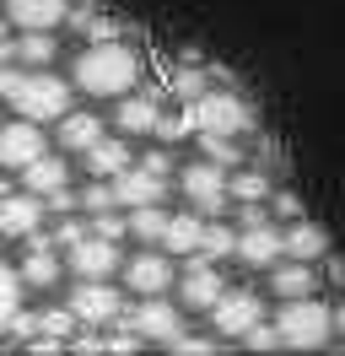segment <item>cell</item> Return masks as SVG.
Here are the masks:
<instances>
[{
	"label": "cell",
	"mask_w": 345,
	"mask_h": 356,
	"mask_svg": "<svg viewBox=\"0 0 345 356\" xmlns=\"http://www.w3.org/2000/svg\"><path fill=\"white\" fill-rule=\"evenodd\" d=\"M135 81H141V54L119 38H97L76 60V87L92 92V97H125Z\"/></svg>",
	"instance_id": "obj_1"
},
{
	"label": "cell",
	"mask_w": 345,
	"mask_h": 356,
	"mask_svg": "<svg viewBox=\"0 0 345 356\" xmlns=\"http://www.w3.org/2000/svg\"><path fill=\"white\" fill-rule=\"evenodd\" d=\"M0 97L22 113V119H60L70 108V87H65L60 76H49V70H0Z\"/></svg>",
	"instance_id": "obj_2"
},
{
	"label": "cell",
	"mask_w": 345,
	"mask_h": 356,
	"mask_svg": "<svg viewBox=\"0 0 345 356\" xmlns=\"http://www.w3.org/2000/svg\"><path fill=\"white\" fill-rule=\"evenodd\" d=\"M275 334H280V346H291V351H319L335 334V313L323 302H313V297H286V308L275 318Z\"/></svg>",
	"instance_id": "obj_3"
},
{
	"label": "cell",
	"mask_w": 345,
	"mask_h": 356,
	"mask_svg": "<svg viewBox=\"0 0 345 356\" xmlns=\"http://www.w3.org/2000/svg\"><path fill=\"white\" fill-rule=\"evenodd\" d=\"M184 119H189V130H200V135H243L254 124V108H248L237 92H200V97H189Z\"/></svg>",
	"instance_id": "obj_4"
},
{
	"label": "cell",
	"mask_w": 345,
	"mask_h": 356,
	"mask_svg": "<svg viewBox=\"0 0 345 356\" xmlns=\"http://www.w3.org/2000/svg\"><path fill=\"white\" fill-rule=\"evenodd\" d=\"M70 270L81 275V281H108L113 270H119V243L113 238H97V232H86L70 243Z\"/></svg>",
	"instance_id": "obj_5"
},
{
	"label": "cell",
	"mask_w": 345,
	"mask_h": 356,
	"mask_svg": "<svg viewBox=\"0 0 345 356\" xmlns=\"http://www.w3.org/2000/svg\"><path fill=\"white\" fill-rule=\"evenodd\" d=\"M211 324L216 334H243L248 324H259V297L243 286H221V297L211 302Z\"/></svg>",
	"instance_id": "obj_6"
},
{
	"label": "cell",
	"mask_w": 345,
	"mask_h": 356,
	"mask_svg": "<svg viewBox=\"0 0 345 356\" xmlns=\"http://www.w3.org/2000/svg\"><path fill=\"white\" fill-rule=\"evenodd\" d=\"M33 156H43V130L33 124V119H11L6 130H0V168H11V173H22Z\"/></svg>",
	"instance_id": "obj_7"
},
{
	"label": "cell",
	"mask_w": 345,
	"mask_h": 356,
	"mask_svg": "<svg viewBox=\"0 0 345 356\" xmlns=\"http://www.w3.org/2000/svg\"><path fill=\"white\" fill-rule=\"evenodd\" d=\"M184 195L194 200V211L216 216V211L227 205V173H221V168H216L211 156H205V162H194L189 173H184Z\"/></svg>",
	"instance_id": "obj_8"
},
{
	"label": "cell",
	"mask_w": 345,
	"mask_h": 356,
	"mask_svg": "<svg viewBox=\"0 0 345 356\" xmlns=\"http://www.w3.org/2000/svg\"><path fill=\"white\" fill-rule=\"evenodd\" d=\"M70 318L76 324H108V318H119V291H108V281H81L70 291Z\"/></svg>",
	"instance_id": "obj_9"
},
{
	"label": "cell",
	"mask_w": 345,
	"mask_h": 356,
	"mask_svg": "<svg viewBox=\"0 0 345 356\" xmlns=\"http://www.w3.org/2000/svg\"><path fill=\"white\" fill-rule=\"evenodd\" d=\"M162 195H168V178L151 173V168L113 173V205H162Z\"/></svg>",
	"instance_id": "obj_10"
},
{
	"label": "cell",
	"mask_w": 345,
	"mask_h": 356,
	"mask_svg": "<svg viewBox=\"0 0 345 356\" xmlns=\"http://www.w3.org/2000/svg\"><path fill=\"white\" fill-rule=\"evenodd\" d=\"M43 222V200L38 195H0V238H33Z\"/></svg>",
	"instance_id": "obj_11"
},
{
	"label": "cell",
	"mask_w": 345,
	"mask_h": 356,
	"mask_svg": "<svg viewBox=\"0 0 345 356\" xmlns=\"http://www.w3.org/2000/svg\"><path fill=\"white\" fill-rule=\"evenodd\" d=\"M232 254L243 259V265H275V259L286 254V248H280V232H275L270 222H248L243 232H237Z\"/></svg>",
	"instance_id": "obj_12"
},
{
	"label": "cell",
	"mask_w": 345,
	"mask_h": 356,
	"mask_svg": "<svg viewBox=\"0 0 345 356\" xmlns=\"http://www.w3.org/2000/svg\"><path fill=\"white\" fill-rule=\"evenodd\" d=\"M178 297H184V308H211L216 297H221V270L216 259H194L184 270V281H178Z\"/></svg>",
	"instance_id": "obj_13"
},
{
	"label": "cell",
	"mask_w": 345,
	"mask_h": 356,
	"mask_svg": "<svg viewBox=\"0 0 345 356\" xmlns=\"http://www.w3.org/2000/svg\"><path fill=\"white\" fill-rule=\"evenodd\" d=\"M65 11H70V0H11L6 6V17H11V27H38V33H49V27L65 22Z\"/></svg>",
	"instance_id": "obj_14"
},
{
	"label": "cell",
	"mask_w": 345,
	"mask_h": 356,
	"mask_svg": "<svg viewBox=\"0 0 345 356\" xmlns=\"http://www.w3.org/2000/svg\"><path fill=\"white\" fill-rule=\"evenodd\" d=\"M125 281H129V291H141V297H162V291L172 286V265L162 254H141V259H129Z\"/></svg>",
	"instance_id": "obj_15"
},
{
	"label": "cell",
	"mask_w": 345,
	"mask_h": 356,
	"mask_svg": "<svg viewBox=\"0 0 345 356\" xmlns=\"http://www.w3.org/2000/svg\"><path fill=\"white\" fill-rule=\"evenodd\" d=\"M178 330H184L178 308H168L162 297H146V302H141V313H135V334H151V340H162V346H168Z\"/></svg>",
	"instance_id": "obj_16"
},
{
	"label": "cell",
	"mask_w": 345,
	"mask_h": 356,
	"mask_svg": "<svg viewBox=\"0 0 345 356\" xmlns=\"http://www.w3.org/2000/svg\"><path fill=\"white\" fill-rule=\"evenodd\" d=\"M280 248H286L291 259H307V265H313V259H323V254H329V232H323L319 222H302V216H297V227L280 238Z\"/></svg>",
	"instance_id": "obj_17"
},
{
	"label": "cell",
	"mask_w": 345,
	"mask_h": 356,
	"mask_svg": "<svg viewBox=\"0 0 345 356\" xmlns=\"http://www.w3.org/2000/svg\"><path fill=\"white\" fill-rule=\"evenodd\" d=\"M22 184H27V195H38V200H49L54 189H65V162L60 156H33L27 168H22Z\"/></svg>",
	"instance_id": "obj_18"
},
{
	"label": "cell",
	"mask_w": 345,
	"mask_h": 356,
	"mask_svg": "<svg viewBox=\"0 0 345 356\" xmlns=\"http://www.w3.org/2000/svg\"><path fill=\"white\" fill-rule=\"evenodd\" d=\"M81 156H86V173H92V178H113V173H125V168H129V146H125V140H103V135H97Z\"/></svg>",
	"instance_id": "obj_19"
},
{
	"label": "cell",
	"mask_w": 345,
	"mask_h": 356,
	"mask_svg": "<svg viewBox=\"0 0 345 356\" xmlns=\"http://www.w3.org/2000/svg\"><path fill=\"white\" fill-rule=\"evenodd\" d=\"M22 281L27 286H54L60 281V254H54V243H43L38 232H33V254L22 259Z\"/></svg>",
	"instance_id": "obj_20"
},
{
	"label": "cell",
	"mask_w": 345,
	"mask_h": 356,
	"mask_svg": "<svg viewBox=\"0 0 345 356\" xmlns=\"http://www.w3.org/2000/svg\"><path fill=\"white\" fill-rule=\"evenodd\" d=\"M97 135H103V119H97V113H70V108L60 113V146L65 152H86Z\"/></svg>",
	"instance_id": "obj_21"
},
{
	"label": "cell",
	"mask_w": 345,
	"mask_h": 356,
	"mask_svg": "<svg viewBox=\"0 0 345 356\" xmlns=\"http://www.w3.org/2000/svg\"><path fill=\"white\" fill-rule=\"evenodd\" d=\"M157 97H129L125 92V103H119V130L125 135H151L157 130Z\"/></svg>",
	"instance_id": "obj_22"
},
{
	"label": "cell",
	"mask_w": 345,
	"mask_h": 356,
	"mask_svg": "<svg viewBox=\"0 0 345 356\" xmlns=\"http://www.w3.org/2000/svg\"><path fill=\"white\" fill-rule=\"evenodd\" d=\"M200 216H194V211H184V216H168V227H162V238H157V243L162 248H172V254H194V248H200Z\"/></svg>",
	"instance_id": "obj_23"
},
{
	"label": "cell",
	"mask_w": 345,
	"mask_h": 356,
	"mask_svg": "<svg viewBox=\"0 0 345 356\" xmlns=\"http://www.w3.org/2000/svg\"><path fill=\"white\" fill-rule=\"evenodd\" d=\"M275 291H280V297H313V291H319V275L307 270V259L280 265V270H275Z\"/></svg>",
	"instance_id": "obj_24"
},
{
	"label": "cell",
	"mask_w": 345,
	"mask_h": 356,
	"mask_svg": "<svg viewBox=\"0 0 345 356\" xmlns=\"http://www.w3.org/2000/svg\"><path fill=\"white\" fill-rule=\"evenodd\" d=\"M129 211H135V216H129L125 227L141 238V243H157V238H162V227H168V211H162V205H129Z\"/></svg>",
	"instance_id": "obj_25"
},
{
	"label": "cell",
	"mask_w": 345,
	"mask_h": 356,
	"mask_svg": "<svg viewBox=\"0 0 345 356\" xmlns=\"http://www.w3.org/2000/svg\"><path fill=\"white\" fill-rule=\"evenodd\" d=\"M11 54H17V60H27V65H49V60H54V38H49V33H38V27H27L17 44H11Z\"/></svg>",
	"instance_id": "obj_26"
},
{
	"label": "cell",
	"mask_w": 345,
	"mask_h": 356,
	"mask_svg": "<svg viewBox=\"0 0 345 356\" xmlns=\"http://www.w3.org/2000/svg\"><path fill=\"white\" fill-rule=\"evenodd\" d=\"M17 302H22V275L6 259H0V330H11V318H17Z\"/></svg>",
	"instance_id": "obj_27"
},
{
	"label": "cell",
	"mask_w": 345,
	"mask_h": 356,
	"mask_svg": "<svg viewBox=\"0 0 345 356\" xmlns=\"http://www.w3.org/2000/svg\"><path fill=\"white\" fill-rule=\"evenodd\" d=\"M232 243H237L232 227H200V248H194V254H200V259H227Z\"/></svg>",
	"instance_id": "obj_28"
},
{
	"label": "cell",
	"mask_w": 345,
	"mask_h": 356,
	"mask_svg": "<svg viewBox=\"0 0 345 356\" xmlns=\"http://www.w3.org/2000/svg\"><path fill=\"white\" fill-rule=\"evenodd\" d=\"M227 195H237V200H270V178L264 173H237L232 184H227Z\"/></svg>",
	"instance_id": "obj_29"
},
{
	"label": "cell",
	"mask_w": 345,
	"mask_h": 356,
	"mask_svg": "<svg viewBox=\"0 0 345 356\" xmlns=\"http://www.w3.org/2000/svg\"><path fill=\"white\" fill-rule=\"evenodd\" d=\"M200 146H205V156H211L216 168H227V162H243L232 146V135H200Z\"/></svg>",
	"instance_id": "obj_30"
},
{
	"label": "cell",
	"mask_w": 345,
	"mask_h": 356,
	"mask_svg": "<svg viewBox=\"0 0 345 356\" xmlns=\"http://www.w3.org/2000/svg\"><path fill=\"white\" fill-rule=\"evenodd\" d=\"M237 340H243V346H248V351H275V346H280V334L270 330V324H264V318H259V324H248V330L237 334Z\"/></svg>",
	"instance_id": "obj_31"
},
{
	"label": "cell",
	"mask_w": 345,
	"mask_h": 356,
	"mask_svg": "<svg viewBox=\"0 0 345 356\" xmlns=\"http://www.w3.org/2000/svg\"><path fill=\"white\" fill-rule=\"evenodd\" d=\"M76 205H81V211H92V216H97V211H113V184H103V178H97V184H92Z\"/></svg>",
	"instance_id": "obj_32"
},
{
	"label": "cell",
	"mask_w": 345,
	"mask_h": 356,
	"mask_svg": "<svg viewBox=\"0 0 345 356\" xmlns=\"http://www.w3.org/2000/svg\"><path fill=\"white\" fill-rule=\"evenodd\" d=\"M172 92L189 103V97H200V92H205V76H200V70H178V76H172Z\"/></svg>",
	"instance_id": "obj_33"
},
{
	"label": "cell",
	"mask_w": 345,
	"mask_h": 356,
	"mask_svg": "<svg viewBox=\"0 0 345 356\" xmlns=\"http://www.w3.org/2000/svg\"><path fill=\"white\" fill-rule=\"evenodd\" d=\"M92 232H97V238H113V243H119V238H125L129 227L119 222V216H113V211H97V216H92Z\"/></svg>",
	"instance_id": "obj_34"
},
{
	"label": "cell",
	"mask_w": 345,
	"mask_h": 356,
	"mask_svg": "<svg viewBox=\"0 0 345 356\" xmlns=\"http://www.w3.org/2000/svg\"><path fill=\"white\" fill-rule=\"evenodd\" d=\"M168 346H172V351H184V356H205V351H216V346H211V340H189V334H184V330H178V334H172V340H168Z\"/></svg>",
	"instance_id": "obj_35"
},
{
	"label": "cell",
	"mask_w": 345,
	"mask_h": 356,
	"mask_svg": "<svg viewBox=\"0 0 345 356\" xmlns=\"http://www.w3.org/2000/svg\"><path fill=\"white\" fill-rule=\"evenodd\" d=\"M76 238H86V227H81V222H60V232H54V243H60V248H70Z\"/></svg>",
	"instance_id": "obj_36"
},
{
	"label": "cell",
	"mask_w": 345,
	"mask_h": 356,
	"mask_svg": "<svg viewBox=\"0 0 345 356\" xmlns=\"http://www.w3.org/2000/svg\"><path fill=\"white\" fill-rule=\"evenodd\" d=\"M275 211L280 216H302V200L297 195H275Z\"/></svg>",
	"instance_id": "obj_37"
},
{
	"label": "cell",
	"mask_w": 345,
	"mask_h": 356,
	"mask_svg": "<svg viewBox=\"0 0 345 356\" xmlns=\"http://www.w3.org/2000/svg\"><path fill=\"white\" fill-rule=\"evenodd\" d=\"M141 168H151V173H162V178H168V168H172V162H168V152H151L146 162H141Z\"/></svg>",
	"instance_id": "obj_38"
},
{
	"label": "cell",
	"mask_w": 345,
	"mask_h": 356,
	"mask_svg": "<svg viewBox=\"0 0 345 356\" xmlns=\"http://www.w3.org/2000/svg\"><path fill=\"white\" fill-rule=\"evenodd\" d=\"M11 44H17V38H11V17H6V22H0V60L11 54Z\"/></svg>",
	"instance_id": "obj_39"
},
{
	"label": "cell",
	"mask_w": 345,
	"mask_h": 356,
	"mask_svg": "<svg viewBox=\"0 0 345 356\" xmlns=\"http://www.w3.org/2000/svg\"><path fill=\"white\" fill-rule=\"evenodd\" d=\"M329 275H335V281L345 286V259H335V265H329Z\"/></svg>",
	"instance_id": "obj_40"
},
{
	"label": "cell",
	"mask_w": 345,
	"mask_h": 356,
	"mask_svg": "<svg viewBox=\"0 0 345 356\" xmlns=\"http://www.w3.org/2000/svg\"><path fill=\"white\" fill-rule=\"evenodd\" d=\"M335 330H345V308H340V313H335Z\"/></svg>",
	"instance_id": "obj_41"
},
{
	"label": "cell",
	"mask_w": 345,
	"mask_h": 356,
	"mask_svg": "<svg viewBox=\"0 0 345 356\" xmlns=\"http://www.w3.org/2000/svg\"><path fill=\"white\" fill-rule=\"evenodd\" d=\"M0 195H6V184H0Z\"/></svg>",
	"instance_id": "obj_42"
}]
</instances>
